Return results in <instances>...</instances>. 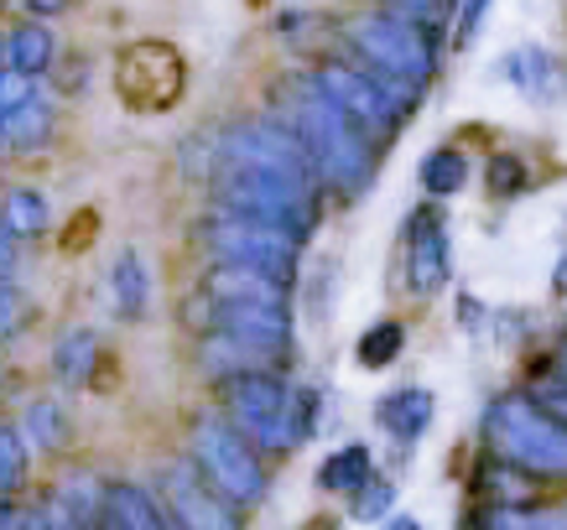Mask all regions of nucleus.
Segmentation results:
<instances>
[{"instance_id":"1","label":"nucleus","mask_w":567,"mask_h":530,"mask_svg":"<svg viewBox=\"0 0 567 530\" xmlns=\"http://www.w3.org/2000/svg\"><path fill=\"white\" fill-rule=\"evenodd\" d=\"M499 468H520L536 479H567V427L532 395H505L484 422Z\"/></svg>"},{"instance_id":"2","label":"nucleus","mask_w":567,"mask_h":530,"mask_svg":"<svg viewBox=\"0 0 567 530\" xmlns=\"http://www.w3.org/2000/svg\"><path fill=\"white\" fill-rule=\"evenodd\" d=\"M349 52L354 63L380 79H391L401 89H422L437 69V52H432V32L422 21L401 17V11H364L344 27Z\"/></svg>"},{"instance_id":"3","label":"nucleus","mask_w":567,"mask_h":530,"mask_svg":"<svg viewBox=\"0 0 567 530\" xmlns=\"http://www.w3.org/2000/svg\"><path fill=\"white\" fill-rule=\"evenodd\" d=\"M183 89H188V63H183V52L173 42H131L121 48L115 58V94H121L125 110H136V115H162V110H173L183 100Z\"/></svg>"},{"instance_id":"4","label":"nucleus","mask_w":567,"mask_h":530,"mask_svg":"<svg viewBox=\"0 0 567 530\" xmlns=\"http://www.w3.org/2000/svg\"><path fill=\"white\" fill-rule=\"evenodd\" d=\"M453 281V240H447V224L432 204L412 208L406 224V291L412 297H437Z\"/></svg>"},{"instance_id":"5","label":"nucleus","mask_w":567,"mask_h":530,"mask_svg":"<svg viewBox=\"0 0 567 530\" xmlns=\"http://www.w3.org/2000/svg\"><path fill=\"white\" fill-rule=\"evenodd\" d=\"M198 447H204V474H208V484L229 489L235 499H256L260 489H266L260 468L250 463V453H245V437H240V432L204 427V432H198Z\"/></svg>"},{"instance_id":"6","label":"nucleus","mask_w":567,"mask_h":530,"mask_svg":"<svg viewBox=\"0 0 567 530\" xmlns=\"http://www.w3.org/2000/svg\"><path fill=\"white\" fill-rule=\"evenodd\" d=\"M499 79H511V84L536 104H557L567 94L563 63H557L542 42H520L516 52H505V58H499Z\"/></svg>"},{"instance_id":"7","label":"nucleus","mask_w":567,"mask_h":530,"mask_svg":"<svg viewBox=\"0 0 567 530\" xmlns=\"http://www.w3.org/2000/svg\"><path fill=\"white\" fill-rule=\"evenodd\" d=\"M204 484H208L204 468H173V474H167V495H173L177 515H183L193 530H240L235 510H229V505H219Z\"/></svg>"},{"instance_id":"8","label":"nucleus","mask_w":567,"mask_h":530,"mask_svg":"<svg viewBox=\"0 0 567 530\" xmlns=\"http://www.w3.org/2000/svg\"><path fill=\"white\" fill-rule=\"evenodd\" d=\"M432 411H437L432 391H422V385H395V391H385L375 401V422L391 432L401 447H412L416 437L432 427Z\"/></svg>"},{"instance_id":"9","label":"nucleus","mask_w":567,"mask_h":530,"mask_svg":"<svg viewBox=\"0 0 567 530\" xmlns=\"http://www.w3.org/2000/svg\"><path fill=\"white\" fill-rule=\"evenodd\" d=\"M370 479H375V458H370V447H339V453L318 468V484H323L328 495H360Z\"/></svg>"},{"instance_id":"10","label":"nucleus","mask_w":567,"mask_h":530,"mask_svg":"<svg viewBox=\"0 0 567 530\" xmlns=\"http://www.w3.org/2000/svg\"><path fill=\"white\" fill-rule=\"evenodd\" d=\"M152 308V271H146V260L136 250H125L115 260V312L121 318H146Z\"/></svg>"},{"instance_id":"11","label":"nucleus","mask_w":567,"mask_h":530,"mask_svg":"<svg viewBox=\"0 0 567 530\" xmlns=\"http://www.w3.org/2000/svg\"><path fill=\"white\" fill-rule=\"evenodd\" d=\"M52 63V37L48 27H37V21H27V27H17L11 32V42H6V69L21 73V79H37V73Z\"/></svg>"},{"instance_id":"12","label":"nucleus","mask_w":567,"mask_h":530,"mask_svg":"<svg viewBox=\"0 0 567 530\" xmlns=\"http://www.w3.org/2000/svg\"><path fill=\"white\" fill-rule=\"evenodd\" d=\"M468 183V156L458 146H437V152L422 156V188L432 198H453V193H464Z\"/></svg>"},{"instance_id":"13","label":"nucleus","mask_w":567,"mask_h":530,"mask_svg":"<svg viewBox=\"0 0 567 530\" xmlns=\"http://www.w3.org/2000/svg\"><path fill=\"white\" fill-rule=\"evenodd\" d=\"M401 343H406L401 323H375V328H370V333L360 339V364H364V370H385V364L401 354Z\"/></svg>"},{"instance_id":"14","label":"nucleus","mask_w":567,"mask_h":530,"mask_svg":"<svg viewBox=\"0 0 567 530\" xmlns=\"http://www.w3.org/2000/svg\"><path fill=\"white\" fill-rule=\"evenodd\" d=\"M532 188V172H526V162L511 152L489 156V193L495 198H520V193Z\"/></svg>"},{"instance_id":"15","label":"nucleus","mask_w":567,"mask_h":530,"mask_svg":"<svg viewBox=\"0 0 567 530\" xmlns=\"http://www.w3.org/2000/svg\"><path fill=\"white\" fill-rule=\"evenodd\" d=\"M42 219H48V204H42V193L21 188L6 198V229L11 235H32V229H42Z\"/></svg>"},{"instance_id":"16","label":"nucleus","mask_w":567,"mask_h":530,"mask_svg":"<svg viewBox=\"0 0 567 530\" xmlns=\"http://www.w3.org/2000/svg\"><path fill=\"white\" fill-rule=\"evenodd\" d=\"M115 526L121 530H162V510L146 505L136 489H115Z\"/></svg>"},{"instance_id":"17","label":"nucleus","mask_w":567,"mask_h":530,"mask_svg":"<svg viewBox=\"0 0 567 530\" xmlns=\"http://www.w3.org/2000/svg\"><path fill=\"white\" fill-rule=\"evenodd\" d=\"M391 505H395V484L370 479L360 495H354V520H391Z\"/></svg>"},{"instance_id":"18","label":"nucleus","mask_w":567,"mask_h":530,"mask_svg":"<svg viewBox=\"0 0 567 530\" xmlns=\"http://www.w3.org/2000/svg\"><path fill=\"white\" fill-rule=\"evenodd\" d=\"M89 354H94L89 333H69V339H63V349H58V375L69 380V385H79V380H84Z\"/></svg>"},{"instance_id":"19","label":"nucleus","mask_w":567,"mask_h":530,"mask_svg":"<svg viewBox=\"0 0 567 530\" xmlns=\"http://www.w3.org/2000/svg\"><path fill=\"white\" fill-rule=\"evenodd\" d=\"M484 17H489V0H458V21H453V48L464 52L480 37Z\"/></svg>"},{"instance_id":"20","label":"nucleus","mask_w":567,"mask_h":530,"mask_svg":"<svg viewBox=\"0 0 567 530\" xmlns=\"http://www.w3.org/2000/svg\"><path fill=\"white\" fill-rule=\"evenodd\" d=\"M32 17H58V11H69V0H21Z\"/></svg>"},{"instance_id":"21","label":"nucleus","mask_w":567,"mask_h":530,"mask_svg":"<svg viewBox=\"0 0 567 530\" xmlns=\"http://www.w3.org/2000/svg\"><path fill=\"white\" fill-rule=\"evenodd\" d=\"M551 291H557V297H567V250L557 256V271H551Z\"/></svg>"},{"instance_id":"22","label":"nucleus","mask_w":567,"mask_h":530,"mask_svg":"<svg viewBox=\"0 0 567 530\" xmlns=\"http://www.w3.org/2000/svg\"><path fill=\"white\" fill-rule=\"evenodd\" d=\"M380 530H422V526H416L412 515H391V520H385V526H380Z\"/></svg>"},{"instance_id":"23","label":"nucleus","mask_w":567,"mask_h":530,"mask_svg":"<svg viewBox=\"0 0 567 530\" xmlns=\"http://www.w3.org/2000/svg\"><path fill=\"white\" fill-rule=\"evenodd\" d=\"M563 364H567V349H563ZM563 380H567V375H563Z\"/></svg>"}]
</instances>
